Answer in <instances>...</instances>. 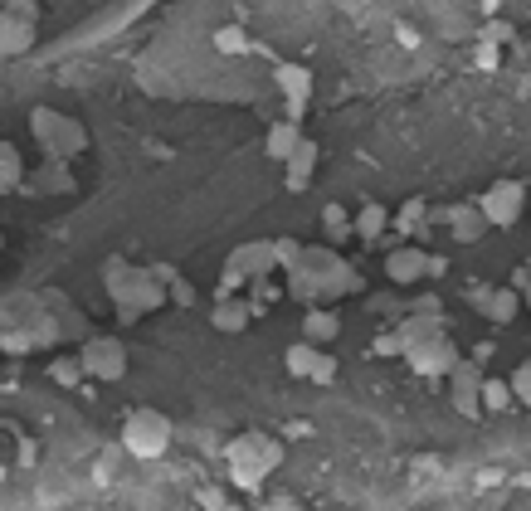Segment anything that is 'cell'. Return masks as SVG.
<instances>
[{
  "label": "cell",
  "instance_id": "1",
  "mask_svg": "<svg viewBox=\"0 0 531 511\" xmlns=\"http://www.w3.org/2000/svg\"><path fill=\"white\" fill-rule=\"evenodd\" d=\"M351 292H361V273L332 244H307L303 268L288 273V297L303 302V307H327V302L351 297Z\"/></svg>",
  "mask_w": 531,
  "mask_h": 511
},
{
  "label": "cell",
  "instance_id": "2",
  "mask_svg": "<svg viewBox=\"0 0 531 511\" xmlns=\"http://www.w3.org/2000/svg\"><path fill=\"white\" fill-rule=\"evenodd\" d=\"M225 468H229V482L244 487V492H259L268 477L283 468V443L273 434H239L225 443Z\"/></svg>",
  "mask_w": 531,
  "mask_h": 511
},
{
  "label": "cell",
  "instance_id": "3",
  "mask_svg": "<svg viewBox=\"0 0 531 511\" xmlns=\"http://www.w3.org/2000/svg\"><path fill=\"white\" fill-rule=\"evenodd\" d=\"M30 137L44 146L49 161H69V156H83V151H88V127H83L78 117H69V112L44 108V103L30 112Z\"/></svg>",
  "mask_w": 531,
  "mask_h": 511
},
{
  "label": "cell",
  "instance_id": "4",
  "mask_svg": "<svg viewBox=\"0 0 531 511\" xmlns=\"http://www.w3.org/2000/svg\"><path fill=\"white\" fill-rule=\"evenodd\" d=\"M171 419L152 409V404H137L127 419H122V453H132V458H142V463H156V458H166L171 453Z\"/></svg>",
  "mask_w": 531,
  "mask_h": 511
},
{
  "label": "cell",
  "instance_id": "5",
  "mask_svg": "<svg viewBox=\"0 0 531 511\" xmlns=\"http://www.w3.org/2000/svg\"><path fill=\"white\" fill-rule=\"evenodd\" d=\"M273 273H283V268H278V249H273V239H249V244H239V249L225 258L220 292L239 297V292L254 288V283H268Z\"/></svg>",
  "mask_w": 531,
  "mask_h": 511
},
{
  "label": "cell",
  "instance_id": "6",
  "mask_svg": "<svg viewBox=\"0 0 531 511\" xmlns=\"http://www.w3.org/2000/svg\"><path fill=\"white\" fill-rule=\"evenodd\" d=\"M527 205H531V195L522 181H493L483 195H478V210L488 215L493 229H517L522 215H527Z\"/></svg>",
  "mask_w": 531,
  "mask_h": 511
},
{
  "label": "cell",
  "instance_id": "7",
  "mask_svg": "<svg viewBox=\"0 0 531 511\" xmlns=\"http://www.w3.org/2000/svg\"><path fill=\"white\" fill-rule=\"evenodd\" d=\"M78 356H83V370H88V380L117 385V380L127 375V346H122L117 336H83Z\"/></svg>",
  "mask_w": 531,
  "mask_h": 511
},
{
  "label": "cell",
  "instance_id": "8",
  "mask_svg": "<svg viewBox=\"0 0 531 511\" xmlns=\"http://www.w3.org/2000/svg\"><path fill=\"white\" fill-rule=\"evenodd\" d=\"M468 302H473V312H478V317H488L493 327H507V322H517V312L527 307V302H522V292L512 288V283H502V288L473 283V288H468Z\"/></svg>",
  "mask_w": 531,
  "mask_h": 511
},
{
  "label": "cell",
  "instance_id": "9",
  "mask_svg": "<svg viewBox=\"0 0 531 511\" xmlns=\"http://www.w3.org/2000/svg\"><path fill=\"white\" fill-rule=\"evenodd\" d=\"M283 365H288V375H298L307 385H332V380H337V356H327V351L312 346V341H293V346L283 351Z\"/></svg>",
  "mask_w": 531,
  "mask_h": 511
},
{
  "label": "cell",
  "instance_id": "10",
  "mask_svg": "<svg viewBox=\"0 0 531 511\" xmlns=\"http://www.w3.org/2000/svg\"><path fill=\"white\" fill-rule=\"evenodd\" d=\"M483 385H488L483 365L458 361V370L449 375V404H454V414H463V419H483Z\"/></svg>",
  "mask_w": 531,
  "mask_h": 511
},
{
  "label": "cell",
  "instance_id": "11",
  "mask_svg": "<svg viewBox=\"0 0 531 511\" xmlns=\"http://www.w3.org/2000/svg\"><path fill=\"white\" fill-rule=\"evenodd\" d=\"M273 83H278V93H283V117L288 122H303L307 103H312V69L307 64H273Z\"/></svg>",
  "mask_w": 531,
  "mask_h": 511
},
{
  "label": "cell",
  "instance_id": "12",
  "mask_svg": "<svg viewBox=\"0 0 531 511\" xmlns=\"http://www.w3.org/2000/svg\"><path fill=\"white\" fill-rule=\"evenodd\" d=\"M385 278L395 283V288H415L429 278V249L424 244H400V249H390L385 258Z\"/></svg>",
  "mask_w": 531,
  "mask_h": 511
},
{
  "label": "cell",
  "instance_id": "13",
  "mask_svg": "<svg viewBox=\"0 0 531 511\" xmlns=\"http://www.w3.org/2000/svg\"><path fill=\"white\" fill-rule=\"evenodd\" d=\"M395 336H400L405 356H415V351H424L429 341L449 336V317H444V312H410V317L395 327Z\"/></svg>",
  "mask_w": 531,
  "mask_h": 511
},
{
  "label": "cell",
  "instance_id": "14",
  "mask_svg": "<svg viewBox=\"0 0 531 511\" xmlns=\"http://www.w3.org/2000/svg\"><path fill=\"white\" fill-rule=\"evenodd\" d=\"M405 361H410V370H415V375H429V380H439V375H454L463 356H458V341H454V336H439V341H429L424 351L405 356Z\"/></svg>",
  "mask_w": 531,
  "mask_h": 511
},
{
  "label": "cell",
  "instance_id": "15",
  "mask_svg": "<svg viewBox=\"0 0 531 511\" xmlns=\"http://www.w3.org/2000/svg\"><path fill=\"white\" fill-rule=\"evenodd\" d=\"M444 224H449L454 244H478V239L493 229L488 215L478 210V200H458V205H449V210H444Z\"/></svg>",
  "mask_w": 531,
  "mask_h": 511
},
{
  "label": "cell",
  "instance_id": "16",
  "mask_svg": "<svg viewBox=\"0 0 531 511\" xmlns=\"http://www.w3.org/2000/svg\"><path fill=\"white\" fill-rule=\"evenodd\" d=\"M259 312H254V302H244V297H229V292H215V307H210V327L220 331V336H239V331L249 327Z\"/></svg>",
  "mask_w": 531,
  "mask_h": 511
},
{
  "label": "cell",
  "instance_id": "17",
  "mask_svg": "<svg viewBox=\"0 0 531 511\" xmlns=\"http://www.w3.org/2000/svg\"><path fill=\"white\" fill-rule=\"evenodd\" d=\"M298 146H303V127H298V122H288V117H283V122H273V127H268V137H264L268 161H278V166H288Z\"/></svg>",
  "mask_w": 531,
  "mask_h": 511
},
{
  "label": "cell",
  "instance_id": "18",
  "mask_svg": "<svg viewBox=\"0 0 531 511\" xmlns=\"http://www.w3.org/2000/svg\"><path fill=\"white\" fill-rule=\"evenodd\" d=\"M429 229H434V219H429V205H424V200H405V205L395 210V234H400V239L424 244Z\"/></svg>",
  "mask_w": 531,
  "mask_h": 511
},
{
  "label": "cell",
  "instance_id": "19",
  "mask_svg": "<svg viewBox=\"0 0 531 511\" xmlns=\"http://www.w3.org/2000/svg\"><path fill=\"white\" fill-rule=\"evenodd\" d=\"M337 336H342V317H337L332 307H307L303 312V341L327 346V341H337Z\"/></svg>",
  "mask_w": 531,
  "mask_h": 511
},
{
  "label": "cell",
  "instance_id": "20",
  "mask_svg": "<svg viewBox=\"0 0 531 511\" xmlns=\"http://www.w3.org/2000/svg\"><path fill=\"white\" fill-rule=\"evenodd\" d=\"M312 171H317V142H312V137H303V146L293 151V161L283 166V185L298 195V190H307V185H312Z\"/></svg>",
  "mask_w": 531,
  "mask_h": 511
},
{
  "label": "cell",
  "instance_id": "21",
  "mask_svg": "<svg viewBox=\"0 0 531 511\" xmlns=\"http://www.w3.org/2000/svg\"><path fill=\"white\" fill-rule=\"evenodd\" d=\"M30 44H35V20H20V15H5V20H0V54H5V59L25 54Z\"/></svg>",
  "mask_w": 531,
  "mask_h": 511
},
{
  "label": "cell",
  "instance_id": "22",
  "mask_svg": "<svg viewBox=\"0 0 531 511\" xmlns=\"http://www.w3.org/2000/svg\"><path fill=\"white\" fill-rule=\"evenodd\" d=\"M25 190H30V195H64V190H74V176H69L64 161H44Z\"/></svg>",
  "mask_w": 531,
  "mask_h": 511
},
{
  "label": "cell",
  "instance_id": "23",
  "mask_svg": "<svg viewBox=\"0 0 531 511\" xmlns=\"http://www.w3.org/2000/svg\"><path fill=\"white\" fill-rule=\"evenodd\" d=\"M356 239V215H346L342 205H322V244L342 249Z\"/></svg>",
  "mask_w": 531,
  "mask_h": 511
},
{
  "label": "cell",
  "instance_id": "24",
  "mask_svg": "<svg viewBox=\"0 0 531 511\" xmlns=\"http://www.w3.org/2000/svg\"><path fill=\"white\" fill-rule=\"evenodd\" d=\"M390 224H395V215H390L385 205L371 200V205H361V210H356V239H361V244H376Z\"/></svg>",
  "mask_w": 531,
  "mask_h": 511
},
{
  "label": "cell",
  "instance_id": "25",
  "mask_svg": "<svg viewBox=\"0 0 531 511\" xmlns=\"http://www.w3.org/2000/svg\"><path fill=\"white\" fill-rule=\"evenodd\" d=\"M25 185V156L20 142H0V190H20Z\"/></svg>",
  "mask_w": 531,
  "mask_h": 511
},
{
  "label": "cell",
  "instance_id": "26",
  "mask_svg": "<svg viewBox=\"0 0 531 511\" xmlns=\"http://www.w3.org/2000/svg\"><path fill=\"white\" fill-rule=\"evenodd\" d=\"M44 375H49L54 385H64V390H74V385H83V380H88V370H83V356H78V351H74V356H54Z\"/></svg>",
  "mask_w": 531,
  "mask_h": 511
},
{
  "label": "cell",
  "instance_id": "27",
  "mask_svg": "<svg viewBox=\"0 0 531 511\" xmlns=\"http://www.w3.org/2000/svg\"><path fill=\"white\" fill-rule=\"evenodd\" d=\"M507 404H517V395H512V380L488 375V385H483V414H502Z\"/></svg>",
  "mask_w": 531,
  "mask_h": 511
},
{
  "label": "cell",
  "instance_id": "28",
  "mask_svg": "<svg viewBox=\"0 0 531 511\" xmlns=\"http://www.w3.org/2000/svg\"><path fill=\"white\" fill-rule=\"evenodd\" d=\"M273 249H278V268H283V278L288 273H298L307 258V244H298V239H273Z\"/></svg>",
  "mask_w": 531,
  "mask_h": 511
},
{
  "label": "cell",
  "instance_id": "29",
  "mask_svg": "<svg viewBox=\"0 0 531 511\" xmlns=\"http://www.w3.org/2000/svg\"><path fill=\"white\" fill-rule=\"evenodd\" d=\"M507 380H512V395H517V404H522V409H531V361H522L512 375H507Z\"/></svg>",
  "mask_w": 531,
  "mask_h": 511
},
{
  "label": "cell",
  "instance_id": "30",
  "mask_svg": "<svg viewBox=\"0 0 531 511\" xmlns=\"http://www.w3.org/2000/svg\"><path fill=\"white\" fill-rule=\"evenodd\" d=\"M215 44H220L225 54H239V49H249V35H244L239 25H220V35H215Z\"/></svg>",
  "mask_w": 531,
  "mask_h": 511
},
{
  "label": "cell",
  "instance_id": "31",
  "mask_svg": "<svg viewBox=\"0 0 531 511\" xmlns=\"http://www.w3.org/2000/svg\"><path fill=\"white\" fill-rule=\"evenodd\" d=\"M371 356H376V361H390V356H405V346H400V336H395V331H385V336L371 341Z\"/></svg>",
  "mask_w": 531,
  "mask_h": 511
},
{
  "label": "cell",
  "instance_id": "32",
  "mask_svg": "<svg viewBox=\"0 0 531 511\" xmlns=\"http://www.w3.org/2000/svg\"><path fill=\"white\" fill-rule=\"evenodd\" d=\"M30 346H35L30 331H5V356H20V351H30Z\"/></svg>",
  "mask_w": 531,
  "mask_h": 511
},
{
  "label": "cell",
  "instance_id": "33",
  "mask_svg": "<svg viewBox=\"0 0 531 511\" xmlns=\"http://www.w3.org/2000/svg\"><path fill=\"white\" fill-rule=\"evenodd\" d=\"M195 502H200L205 511H225V507H229V502H225V492H220V487H200V497H195Z\"/></svg>",
  "mask_w": 531,
  "mask_h": 511
},
{
  "label": "cell",
  "instance_id": "34",
  "mask_svg": "<svg viewBox=\"0 0 531 511\" xmlns=\"http://www.w3.org/2000/svg\"><path fill=\"white\" fill-rule=\"evenodd\" d=\"M259 511H298V497H288V492H273Z\"/></svg>",
  "mask_w": 531,
  "mask_h": 511
},
{
  "label": "cell",
  "instance_id": "35",
  "mask_svg": "<svg viewBox=\"0 0 531 511\" xmlns=\"http://www.w3.org/2000/svg\"><path fill=\"white\" fill-rule=\"evenodd\" d=\"M483 39H488V44H507V39H512V25H507V20H493V25L483 30Z\"/></svg>",
  "mask_w": 531,
  "mask_h": 511
},
{
  "label": "cell",
  "instance_id": "36",
  "mask_svg": "<svg viewBox=\"0 0 531 511\" xmlns=\"http://www.w3.org/2000/svg\"><path fill=\"white\" fill-rule=\"evenodd\" d=\"M171 302H181V307H190V302H195V288H190L186 278H176V283H171Z\"/></svg>",
  "mask_w": 531,
  "mask_h": 511
},
{
  "label": "cell",
  "instance_id": "37",
  "mask_svg": "<svg viewBox=\"0 0 531 511\" xmlns=\"http://www.w3.org/2000/svg\"><path fill=\"white\" fill-rule=\"evenodd\" d=\"M395 39H400L405 49H419V30H410V25H395Z\"/></svg>",
  "mask_w": 531,
  "mask_h": 511
},
{
  "label": "cell",
  "instance_id": "38",
  "mask_svg": "<svg viewBox=\"0 0 531 511\" xmlns=\"http://www.w3.org/2000/svg\"><path fill=\"white\" fill-rule=\"evenodd\" d=\"M478 69H497V44H483V49H478Z\"/></svg>",
  "mask_w": 531,
  "mask_h": 511
},
{
  "label": "cell",
  "instance_id": "39",
  "mask_svg": "<svg viewBox=\"0 0 531 511\" xmlns=\"http://www.w3.org/2000/svg\"><path fill=\"white\" fill-rule=\"evenodd\" d=\"M415 312H444V307H439L434 292H424V297H415Z\"/></svg>",
  "mask_w": 531,
  "mask_h": 511
},
{
  "label": "cell",
  "instance_id": "40",
  "mask_svg": "<svg viewBox=\"0 0 531 511\" xmlns=\"http://www.w3.org/2000/svg\"><path fill=\"white\" fill-rule=\"evenodd\" d=\"M444 273H449V258L429 254V278H444Z\"/></svg>",
  "mask_w": 531,
  "mask_h": 511
},
{
  "label": "cell",
  "instance_id": "41",
  "mask_svg": "<svg viewBox=\"0 0 531 511\" xmlns=\"http://www.w3.org/2000/svg\"><path fill=\"white\" fill-rule=\"evenodd\" d=\"M527 268H531V263H527ZM522 302H527V307H531V283H527V288H522Z\"/></svg>",
  "mask_w": 531,
  "mask_h": 511
},
{
  "label": "cell",
  "instance_id": "42",
  "mask_svg": "<svg viewBox=\"0 0 531 511\" xmlns=\"http://www.w3.org/2000/svg\"><path fill=\"white\" fill-rule=\"evenodd\" d=\"M225 511H249V507H234V502H229V507Z\"/></svg>",
  "mask_w": 531,
  "mask_h": 511
}]
</instances>
